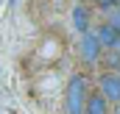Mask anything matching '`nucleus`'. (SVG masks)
Wrapping results in <instances>:
<instances>
[{
    "instance_id": "nucleus-1",
    "label": "nucleus",
    "mask_w": 120,
    "mask_h": 114,
    "mask_svg": "<svg viewBox=\"0 0 120 114\" xmlns=\"http://www.w3.org/2000/svg\"><path fill=\"white\" fill-rule=\"evenodd\" d=\"M90 97V84L84 72H73L64 86V114H84Z\"/></svg>"
},
{
    "instance_id": "nucleus-2",
    "label": "nucleus",
    "mask_w": 120,
    "mask_h": 114,
    "mask_svg": "<svg viewBox=\"0 0 120 114\" xmlns=\"http://www.w3.org/2000/svg\"><path fill=\"white\" fill-rule=\"evenodd\" d=\"M78 50H81V58H84V64H90V67H95L101 58H103V45H101V39H98V33H95V28L87 31V33H81V39H78Z\"/></svg>"
},
{
    "instance_id": "nucleus-3",
    "label": "nucleus",
    "mask_w": 120,
    "mask_h": 114,
    "mask_svg": "<svg viewBox=\"0 0 120 114\" xmlns=\"http://www.w3.org/2000/svg\"><path fill=\"white\" fill-rule=\"evenodd\" d=\"M98 92H101L109 103L120 106V72L117 70H106V72L98 78Z\"/></svg>"
},
{
    "instance_id": "nucleus-4",
    "label": "nucleus",
    "mask_w": 120,
    "mask_h": 114,
    "mask_svg": "<svg viewBox=\"0 0 120 114\" xmlns=\"http://www.w3.org/2000/svg\"><path fill=\"white\" fill-rule=\"evenodd\" d=\"M70 22H73V31H75L78 36L87 33V31H92V25H90V8H87L84 3H75L73 11H70Z\"/></svg>"
},
{
    "instance_id": "nucleus-5",
    "label": "nucleus",
    "mask_w": 120,
    "mask_h": 114,
    "mask_svg": "<svg viewBox=\"0 0 120 114\" xmlns=\"http://www.w3.org/2000/svg\"><path fill=\"white\" fill-rule=\"evenodd\" d=\"M95 33H98V39H101V45H103V50H115L120 42V31L106 20V22H101V25H95Z\"/></svg>"
},
{
    "instance_id": "nucleus-6",
    "label": "nucleus",
    "mask_w": 120,
    "mask_h": 114,
    "mask_svg": "<svg viewBox=\"0 0 120 114\" xmlns=\"http://www.w3.org/2000/svg\"><path fill=\"white\" fill-rule=\"evenodd\" d=\"M109 100L101 95V92H90V97H87V109L84 114H109Z\"/></svg>"
},
{
    "instance_id": "nucleus-7",
    "label": "nucleus",
    "mask_w": 120,
    "mask_h": 114,
    "mask_svg": "<svg viewBox=\"0 0 120 114\" xmlns=\"http://www.w3.org/2000/svg\"><path fill=\"white\" fill-rule=\"evenodd\" d=\"M117 6H120V0H98V8H101V11H106V14H112Z\"/></svg>"
},
{
    "instance_id": "nucleus-8",
    "label": "nucleus",
    "mask_w": 120,
    "mask_h": 114,
    "mask_svg": "<svg viewBox=\"0 0 120 114\" xmlns=\"http://www.w3.org/2000/svg\"><path fill=\"white\" fill-rule=\"evenodd\" d=\"M109 22H112V25H115V28L120 31V6L115 8V11H112V14H109Z\"/></svg>"
},
{
    "instance_id": "nucleus-9",
    "label": "nucleus",
    "mask_w": 120,
    "mask_h": 114,
    "mask_svg": "<svg viewBox=\"0 0 120 114\" xmlns=\"http://www.w3.org/2000/svg\"><path fill=\"white\" fill-rule=\"evenodd\" d=\"M115 50H117V53H120V42H117V47H115Z\"/></svg>"
},
{
    "instance_id": "nucleus-10",
    "label": "nucleus",
    "mask_w": 120,
    "mask_h": 114,
    "mask_svg": "<svg viewBox=\"0 0 120 114\" xmlns=\"http://www.w3.org/2000/svg\"><path fill=\"white\" fill-rule=\"evenodd\" d=\"M95 3H98V0H95Z\"/></svg>"
},
{
    "instance_id": "nucleus-11",
    "label": "nucleus",
    "mask_w": 120,
    "mask_h": 114,
    "mask_svg": "<svg viewBox=\"0 0 120 114\" xmlns=\"http://www.w3.org/2000/svg\"><path fill=\"white\" fill-rule=\"evenodd\" d=\"M117 72H120V70H117Z\"/></svg>"
}]
</instances>
